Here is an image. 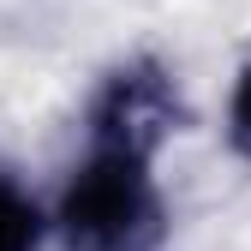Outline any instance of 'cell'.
Segmentation results:
<instances>
[{
  "label": "cell",
  "mask_w": 251,
  "mask_h": 251,
  "mask_svg": "<svg viewBox=\"0 0 251 251\" xmlns=\"http://www.w3.org/2000/svg\"><path fill=\"white\" fill-rule=\"evenodd\" d=\"M155 155L138 144L90 138L84 168L60 192V239L66 251H155L168 233V209L150 174Z\"/></svg>",
  "instance_id": "6da1fadb"
},
{
  "label": "cell",
  "mask_w": 251,
  "mask_h": 251,
  "mask_svg": "<svg viewBox=\"0 0 251 251\" xmlns=\"http://www.w3.org/2000/svg\"><path fill=\"white\" fill-rule=\"evenodd\" d=\"M179 90L168 78L162 60H126L120 72L102 78L96 102H90V138H114V144H138V150H162L179 132Z\"/></svg>",
  "instance_id": "7a4b0ae2"
},
{
  "label": "cell",
  "mask_w": 251,
  "mask_h": 251,
  "mask_svg": "<svg viewBox=\"0 0 251 251\" xmlns=\"http://www.w3.org/2000/svg\"><path fill=\"white\" fill-rule=\"evenodd\" d=\"M42 239V215L30 203V192L0 168V251H36Z\"/></svg>",
  "instance_id": "3957f363"
},
{
  "label": "cell",
  "mask_w": 251,
  "mask_h": 251,
  "mask_svg": "<svg viewBox=\"0 0 251 251\" xmlns=\"http://www.w3.org/2000/svg\"><path fill=\"white\" fill-rule=\"evenodd\" d=\"M227 144L251 162V54L239 66V84H233V108H227Z\"/></svg>",
  "instance_id": "277c9868"
}]
</instances>
